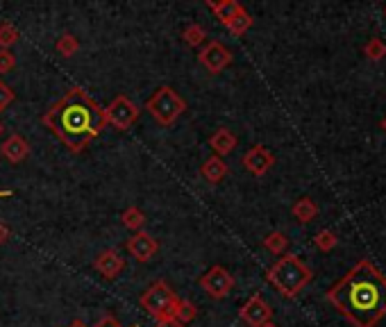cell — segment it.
Wrapping results in <instances>:
<instances>
[{
  "instance_id": "1",
  "label": "cell",
  "mask_w": 386,
  "mask_h": 327,
  "mask_svg": "<svg viewBox=\"0 0 386 327\" xmlns=\"http://www.w3.org/2000/svg\"><path fill=\"white\" fill-rule=\"evenodd\" d=\"M42 123L70 152L87 150L89 143L96 141L107 128L105 109L82 87H70L46 109Z\"/></svg>"
},
{
  "instance_id": "2",
  "label": "cell",
  "mask_w": 386,
  "mask_h": 327,
  "mask_svg": "<svg viewBox=\"0 0 386 327\" xmlns=\"http://www.w3.org/2000/svg\"><path fill=\"white\" fill-rule=\"evenodd\" d=\"M328 300L357 327H375L386 316V278L371 261H359L334 284Z\"/></svg>"
},
{
  "instance_id": "3",
  "label": "cell",
  "mask_w": 386,
  "mask_h": 327,
  "mask_svg": "<svg viewBox=\"0 0 386 327\" xmlns=\"http://www.w3.org/2000/svg\"><path fill=\"white\" fill-rule=\"evenodd\" d=\"M266 278L282 295L293 298V295H298L311 282V271L296 254H284V257H280L270 266Z\"/></svg>"
},
{
  "instance_id": "4",
  "label": "cell",
  "mask_w": 386,
  "mask_h": 327,
  "mask_svg": "<svg viewBox=\"0 0 386 327\" xmlns=\"http://www.w3.org/2000/svg\"><path fill=\"white\" fill-rule=\"evenodd\" d=\"M146 109L152 114L159 125H173L187 109V100L178 96V91L173 87H159L146 102Z\"/></svg>"
},
{
  "instance_id": "5",
  "label": "cell",
  "mask_w": 386,
  "mask_h": 327,
  "mask_svg": "<svg viewBox=\"0 0 386 327\" xmlns=\"http://www.w3.org/2000/svg\"><path fill=\"white\" fill-rule=\"evenodd\" d=\"M178 295L175 291L164 280H157L148 286V291L141 293L139 304L141 309H146L155 321H164V319H173V309L178 304Z\"/></svg>"
},
{
  "instance_id": "6",
  "label": "cell",
  "mask_w": 386,
  "mask_h": 327,
  "mask_svg": "<svg viewBox=\"0 0 386 327\" xmlns=\"http://www.w3.org/2000/svg\"><path fill=\"white\" fill-rule=\"evenodd\" d=\"M139 118V107L125 96H116L111 100V105L105 109V121L118 132H125L137 123Z\"/></svg>"
},
{
  "instance_id": "7",
  "label": "cell",
  "mask_w": 386,
  "mask_h": 327,
  "mask_svg": "<svg viewBox=\"0 0 386 327\" xmlns=\"http://www.w3.org/2000/svg\"><path fill=\"white\" fill-rule=\"evenodd\" d=\"M198 282H200L202 289L207 291L209 298H214V300L225 298V295L235 289V278H232L230 271L223 269V266H211V269L202 275Z\"/></svg>"
},
{
  "instance_id": "8",
  "label": "cell",
  "mask_w": 386,
  "mask_h": 327,
  "mask_svg": "<svg viewBox=\"0 0 386 327\" xmlns=\"http://www.w3.org/2000/svg\"><path fill=\"white\" fill-rule=\"evenodd\" d=\"M198 61L202 64V68H207V73L218 75L220 70H225L232 64V50L220 44V41H209L198 53Z\"/></svg>"
},
{
  "instance_id": "9",
  "label": "cell",
  "mask_w": 386,
  "mask_h": 327,
  "mask_svg": "<svg viewBox=\"0 0 386 327\" xmlns=\"http://www.w3.org/2000/svg\"><path fill=\"white\" fill-rule=\"evenodd\" d=\"M241 321L250 325V327H261V325H266L270 323V316H273V309H270V304L261 298L259 293H255L252 298L241 307Z\"/></svg>"
},
{
  "instance_id": "10",
  "label": "cell",
  "mask_w": 386,
  "mask_h": 327,
  "mask_svg": "<svg viewBox=\"0 0 386 327\" xmlns=\"http://www.w3.org/2000/svg\"><path fill=\"white\" fill-rule=\"evenodd\" d=\"M273 164H275V155L263 146L250 148L246 155H243V166H246L248 173H252V175H257V178L266 175V173L273 168Z\"/></svg>"
},
{
  "instance_id": "11",
  "label": "cell",
  "mask_w": 386,
  "mask_h": 327,
  "mask_svg": "<svg viewBox=\"0 0 386 327\" xmlns=\"http://www.w3.org/2000/svg\"><path fill=\"white\" fill-rule=\"evenodd\" d=\"M125 248L130 250V254L137 261H150L159 250V243L155 241V237H150L148 232H137L135 237H130V241L125 243Z\"/></svg>"
},
{
  "instance_id": "12",
  "label": "cell",
  "mask_w": 386,
  "mask_h": 327,
  "mask_svg": "<svg viewBox=\"0 0 386 327\" xmlns=\"http://www.w3.org/2000/svg\"><path fill=\"white\" fill-rule=\"evenodd\" d=\"M94 269L103 275V278L107 280H114L118 278L120 273H123L125 269V259L120 257V254L116 250H103L98 254V257L94 259Z\"/></svg>"
},
{
  "instance_id": "13",
  "label": "cell",
  "mask_w": 386,
  "mask_h": 327,
  "mask_svg": "<svg viewBox=\"0 0 386 327\" xmlns=\"http://www.w3.org/2000/svg\"><path fill=\"white\" fill-rule=\"evenodd\" d=\"M0 155H3L9 164H21L30 155V146L21 135H12L3 146H0Z\"/></svg>"
},
{
  "instance_id": "14",
  "label": "cell",
  "mask_w": 386,
  "mask_h": 327,
  "mask_svg": "<svg viewBox=\"0 0 386 327\" xmlns=\"http://www.w3.org/2000/svg\"><path fill=\"white\" fill-rule=\"evenodd\" d=\"M207 7L211 9V12H214V16H216L225 27H228L241 12H246V9H243V5L237 3V0H220V3H216V0H207Z\"/></svg>"
},
{
  "instance_id": "15",
  "label": "cell",
  "mask_w": 386,
  "mask_h": 327,
  "mask_svg": "<svg viewBox=\"0 0 386 327\" xmlns=\"http://www.w3.org/2000/svg\"><path fill=\"white\" fill-rule=\"evenodd\" d=\"M209 148L214 150L216 157L223 159V157L230 155V152L237 148V137L232 135L228 128H220V130H216L214 135L209 137Z\"/></svg>"
},
{
  "instance_id": "16",
  "label": "cell",
  "mask_w": 386,
  "mask_h": 327,
  "mask_svg": "<svg viewBox=\"0 0 386 327\" xmlns=\"http://www.w3.org/2000/svg\"><path fill=\"white\" fill-rule=\"evenodd\" d=\"M228 164L223 161L220 157H216V155H211V157H207L205 159V164H202V168H200V173H202V178H205L207 182H211V184H218L223 178L228 175Z\"/></svg>"
},
{
  "instance_id": "17",
  "label": "cell",
  "mask_w": 386,
  "mask_h": 327,
  "mask_svg": "<svg viewBox=\"0 0 386 327\" xmlns=\"http://www.w3.org/2000/svg\"><path fill=\"white\" fill-rule=\"evenodd\" d=\"M196 316H198V307L187 298H180L175 309H173V319L182 325H189L191 321H196Z\"/></svg>"
},
{
  "instance_id": "18",
  "label": "cell",
  "mask_w": 386,
  "mask_h": 327,
  "mask_svg": "<svg viewBox=\"0 0 386 327\" xmlns=\"http://www.w3.org/2000/svg\"><path fill=\"white\" fill-rule=\"evenodd\" d=\"M293 216H296L300 223H309L316 218V214H318V207H316V202H313L311 198H300L296 204H293Z\"/></svg>"
},
{
  "instance_id": "19",
  "label": "cell",
  "mask_w": 386,
  "mask_h": 327,
  "mask_svg": "<svg viewBox=\"0 0 386 327\" xmlns=\"http://www.w3.org/2000/svg\"><path fill=\"white\" fill-rule=\"evenodd\" d=\"M182 39H185V44H189L191 48H200L207 39V30L202 25H198V23H191L189 27H185Z\"/></svg>"
},
{
  "instance_id": "20",
  "label": "cell",
  "mask_w": 386,
  "mask_h": 327,
  "mask_svg": "<svg viewBox=\"0 0 386 327\" xmlns=\"http://www.w3.org/2000/svg\"><path fill=\"white\" fill-rule=\"evenodd\" d=\"M57 53L62 55V57H73L77 50H80V41L70 35V32H64L62 37L57 39Z\"/></svg>"
},
{
  "instance_id": "21",
  "label": "cell",
  "mask_w": 386,
  "mask_h": 327,
  "mask_svg": "<svg viewBox=\"0 0 386 327\" xmlns=\"http://www.w3.org/2000/svg\"><path fill=\"white\" fill-rule=\"evenodd\" d=\"M123 225L127 230H137V232H141V228H144V223H146V214L141 211L139 207H130V209H125L123 211Z\"/></svg>"
},
{
  "instance_id": "22",
  "label": "cell",
  "mask_w": 386,
  "mask_h": 327,
  "mask_svg": "<svg viewBox=\"0 0 386 327\" xmlns=\"http://www.w3.org/2000/svg\"><path fill=\"white\" fill-rule=\"evenodd\" d=\"M263 248L273 254H282L284 250L289 248V239L284 237L282 232H270L266 239H263Z\"/></svg>"
},
{
  "instance_id": "23",
  "label": "cell",
  "mask_w": 386,
  "mask_h": 327,
  "mask_svg": "<svg viewBox=\"0 0 386 327\" xmlns=\"http://www.w3.org/2000/svg\"><path fill=\"white\" fill-rule=\"evenodd\" d=\"M18 37L21 35H18L14 23H9V20H3V23H0V48L3 50H9V46H14Z\"/></svg>"
},
{
  "instance_id": "24",
  "label": "cell",
  "mask_w": 386,
  "mask_h": 327,
  "mask_svg": "<svg viewBox=\"0 0 386 327\" xmlns=\"http://www.w3.org/2000/svg\"><path fill=\"white\" fill-rule=\"evenodd\" d=\"M250 27H252V16H250L248 12H241V14L228 25V30H230V32L235 35V37H243Z\"/></svg>"
},
{
  "instance_id": "25",
  "label": "cell",
  "mask_w": 386,
  "mask_h": 327,
  "mask_svg": "<svg viewBox=\"0 0 386 327\" xmlns=\"http://www.w3.org/2000/svg\"><path fill=\"white\" fill-rule=\"evenodd\" d=\"M337 241H339V237L332 230H323L316 234V239H313V243H316L323 252H330V250L337 248Z\"/></svg>"
},
{
  "instance_id": "26",
  "label": "cell",
  "mask_w": 386,
  "mask_h": 327,
  "mask_svg": "<svg viewBox=\"0 0 386 327\" xmlns=\"http://www.w3.org/2000/svg\"><path fill=\"white\" fill-rule=\"evenodd\" d=\"M363 53H366V57L368 59H384L386 57V44L382 39H371L368 44L363 46Z\"/></svg>"
},
{
  "instance_id": "27",
  "label": "cell",
  "mask_w": 386,
  "mask_h": 327,
  "mask_svg": "<svg viewBox=\"0 0 386 327\" xmlns=\"http://www.w3.org/2000/svg\"><path fill=\"white\" fill-rule=\"evenodd\" d=\"M14 100H16V94L12 91V87L5 85V82L0 80V111H5Z\"/></svg>"
},
{
  "instance_id": "28",
  "label": "cell",
  "mask_w": 386,
  "mask_h": 327,
  "mask_svg": "<svg viewBox=\"0 0 386 327\" xmlns=\"http://www.w3.org/2000/svg\"><path fill=\"white\" fill-rule=\"evenodd\" d=\"M16 66V57H14V53L12 50H3L0 48V75H5V73H9Z\"/></svg>"
},
{
  "instance_id": "29",
  "label": "cell",
  "mask_w": 386,
  "mask_h": 327,
  "mask_svg": "<svg viewBox=\"0 0 386 327\" xmlns=\"http://www.w3.org/2000/svg\"><path fill=\"white\" fill-rule=\"evenodd\" d=\"M96 327H123V325H120L118 319H114L111 314H107V316H103V319L96 323Z\"/></svg>"
},
{
  "instance_id": "30",
  "label": "cell",
  "mask_w": 386,
  "mask_h": 327,
  "mask_svg": "<svg viewBox=\"0 0 386 327\" xmlns=\"http://www.w3.org/2000/svg\"><path fill=\"white\" fill-rule=\"evenodd\" d=\"M155 327H187V325L178 323L175 319H164V321H157V323H155Z\"/></svg>"
},
{
  "instance_id": "31",
  "label": "cell",
  "mask_w": 386,
  "mask_h": 327,
  "mask_svg": "<svg viewBox=\"0 0 386 327\" xmlns=\"http://www.w3.org/2000/svg\"><path fill=\"white\" fill-rule=\"evenodd\" d=\"M9 237H12V232H9V228H7L5 223H0V245L7 243V239H9Z\"/></svg>"
},
{
  "instance_id": "32",
  "label": "cell",
  "mask_w": 386,
  "mask_h": 327,
  "mask_svg": "<svg viewBox=\"0 0 386 327\" xmlns=\"http://www.w3.org/2000/svg\"><path fill=\"white\" fill-rule=\"evenodd\" d=\"M68 327H87V325H85L82 321H73V323H70Z\"/></svg>"
},
{
  "instance_id": "33",
  "label": "cell",
  "mask_w": 386,
  "mask_h": 327,
  "mask_svg": "<svg viewBox=\"0 0 386 327\" xmlns=\"http://www.w3.org/2000/svg\"><path fill=\"white\" fill-rule=\"evenodd\" d=\"M9 196H12V191H9V189H5V191H0V198H9Z\"/></svg>"
},
{
  "instance_id": "34",
  "label": "cell",
  "mask_w": 386,
  "mask_h": 327,
  "mask_svg": "<svg viewBox=\"0 0 386 327\" xmlns=\"http://www.w3.org/2000/svg\"><path fill=\"white\" fill-rule=\"evenodd\" d=\"M3 132H5V125H3V121H0V137H3Z\"/></svg>"
},
{
  "instance_id": "35",
  "label": "cell",
  "mask_w": 386,
  "mask_h": 327,
  "mask_svg": "<svg viewBox=\"0 0 386 327\" xmlns=\"http://www.w3.org/2000/svg\"><path fill=\"white\" fill-rule=\"evenodd\" d=\"M261 327H278V325H275V323H273V321H270V323H266V325H261Z\"/></svg>"
},
{
  "instance_id": "36",
  "label": "cell",
  "mask_w": 386,
  "mask_h": 327,
  "mask_svg": "<svg viewBox=\"0 0 386 327\" xmlns=\"http://www.w3.org/2000/svg\"><path fill=\"white\" fill-rule=\"evenodd\" d=\"M382 128H384V132H386V116L382 118Z\"/></svg>"
},
{
  "instance_id": "37",
  "label": "cell",
  "mask_w": 386,
  "mask_h": 327,
  "mask_svg": "<svg viewBox=\"0 0 386 327\" xmlns=\"http://www.w3.org/2000/svg\"><path fill=\"white\" fill-rule=\"evenodd\" d=\"M384 14H386V9H384Z\"/></svg>"
}]
</instances>
